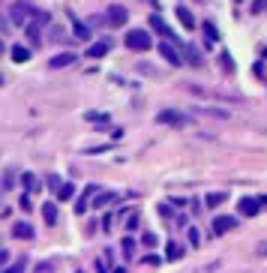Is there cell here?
<instances>
[{
    "label": "cell",
    "mask_w": 267,
    "mask_h": 273,
    "mask_svg": "<svg viewBox=\"0 0 267 273\" xmlns=\"http://www.w3.org/2000/svg\"><path fill=\"white\" fill-rule=\"evenodd\" d=\"M123 42H126V48H132V51H147L150 45H153V39H150V33L147 30H129L126 36H123Z\"/></svg>",
    "instance_id": "cell-1"
},
{
    "label": "cell",
    "mask_w": 267,
    "mask_h": 273,
    "mask_svg": "<svg viewBox=\"0 0 267 273\" xmlns=\"http://www.w3.org/2000/svg\"><path fill=\"white\" fill-rule=\"evenodd\" d=\"M156 120L165 123V126H189V123H192V117H189V114H180V111H174V108H165V111L156 114Z\"/></svg>",
    "instance_id": "cell-2"
},
{
    "label": "cell",
    "mask_w": 267,
    "mask_h": 273,
    "mask_svg": "<svg viewBox=\"0 0 267 273\" xmlns=\"http://www.w3.org/2000/svg\"><path fill=\"white\" fill-rule=\"evenodd\" d=\"M33 6L27 3V0H18V3H12V9H9V21L12 24H27L30 18H33Z\"/></svg>",
    "instance_id": "cell-3"
},
{
    "label": "cell",
    "mask_w": 267,
    "mask_h": 273,
    "mask_svg": "<svg viewBox=\"0 0 267 273\" xmlns=\"http://www.w3.org/2000/svg\"><path fill=\"white\" fill-rule=\"evenodd\" d=\"M231 228H237V219H234V216H216V219H213V225H210L213 237H219V234H228Z\"/></svg>",
    "instance_id": "cell-4"
},
{
    "label": "cell",
    "mask_w": 267,
    "mask_h": 273,
    "mask_svg": "<svg viewBox=\"0 0 267 273\" xmlns=\"http://www.w3.org/2000/svg\"><path fill=\"white\" fill-rule=\"evenodd\" d=\"M126 18H129V12H126L123 6H108V15H105V21H108L111 27H123V24H126Z\"/></svg>",
    "instance_id": "cell-5"
},
{
    "label": "cell",
    "mask_w": 267,
    "mask_h": 273,
    "mask_svg": "<svg viewBox=\"0 0 267 273\" xmlns=\"http://www.w3.org/2000/svg\"><path fill=\"white\" fill-rule=\"evenodd\" d=\"M237 207H240V216H258V210H261L264 204H261L258 198H240Z\"/></svg>",
    "instance_id": "cell-6"
},
{
    "label": "cell",
    "mask_w": 267,
    "mask_h": 273,
    "mask_svg": "<svg viewBox=\"0 0 267 273\" xmlns=\"http://www.w3.org/2000/svg\"><path fill=\"white\" fill-rule=\"evenodd\" d=\"M12 237L15 240H33V225L30 222H15L12 225Z\"/></svg>",
    "instance_id": "cell-7"
},
{
    "label": "cell",
    "mask_w": 267,
    "mask_h": 273,
    "mask_svg": "<svg viewBox=\"0 0 267 273\" xmlns=\"http://www.w3.org/2000/svg\"><path fill=\"white\" fill-rule=\"evenodd\" d=\"M159 54H162V60H168L171 66H180V63H183V60H180V54H177V48H174V45H168V39L159 45Z\"/></svg>",
    "instance_id": "cell-8"
},
{
    "label": "cell",
    "mask_w": 267,
    "mask_h": 273,
    "mask_svg": "<svg viewBox=\"0 0 267 273\" xmlns=\"http://www.w3.org/2000/svg\"><path fill=\"white\" fill-rule=\"evenodd\" d=\"M75 60H78V57H75L72 51H63V54H54V57L48 60V66H51V69H63V66H72Z\"/></svg>",
    "instance_id": "cell-9"
},
{
    "label": "cell",
    "mask_w": 267,
    "mask_h": 273,
    "mask_svg": "<svg viewBox=\"0 0 267 273\" xmlns=\"http://www.w3.org/2000/svg\"><path fill=\"white\" fill-rule=\"evenodd\" d=\"M150 27H153V30H156L159 36H165V39H168V42H174V39H177V36H174V33L168 30V24H165V21H162L159 15H150Z\"/></svg>",
    "instance_id": "cell-10"
},
{
    "label": "cell",
    "mask_w": 267,
    "mask_h": 273,
    "mask_svg": "<svg viewBox=\"0 0 267 273\" xmlns=\"http://www.w3.org/2000/svg\"><path fill=\"white\" fill-rule=\"evenodd\" d=\"M93 195H96V186H87V189H84V195L78 198V204H75V213H84V210L90 207V198H93Z\"/></svg>",
    "instance_id": "cell-11"
},
{
    "label": "cell",
    "mask_w": 267,
    "mask_h": 273,
    "mask_svg": "<svg viewBox=\"0 0 267 273\" xmlns=\"http://www.w3.org/2000/svg\"><path fill=\"white\" fill-rule=\"evenodd\" d=\"M174 12H177V18H180V24H183L186 30H192V27H195V15H192V12H189L186 6H177Z\"/></svg>",
    "instance_id": "cell-12"
},
{
    "label": "cell",
    "mask_w": 267,
    "mask_h": 273,
    "mask_svg": "<svg viewBox=\"0 0 267 273\" xmlns=\"http://www.w3.org/2000/svg\"><path fill=\"white\" fill-rule=\"evenodd\" d=\"M9 54H12L15 63H27V60H30V48H24V45H12Z\"/></svg>",
    "instance_id": "cell-13"
},
{
    "label": "cell",
    "mask_w": 267,
    "mask_h": 273,
    "mask_svg": "<svg viewBox=\"0 0 267 273\" xmlns=\"http://www.w3.org/2000/svg\"><path fill=\"white\" fill-rule=\"evenodd\" d=\"M21 186H24L27 192H36V189H39V180H36L33 171H24V174H21Z\"/></svg>",
    "instance_id": "cell-14"
},
{
    "label": "cell",
    "mask_w": 267,
    "mask_h": 273,
    "mask_svg": "<svg viewBox=\"0 0 267 273\" xmlns=\"http://www.w3.org/2000/svg\"><path fill=\"white\" fill-rule=\"evenodd\" d=\"M186 63L201 66V63H204V60H201V51H198V48H192V45H186Z\"/></svg>",
    "instance_id": "cell-15"
},
{
    "label": "cell",
    "mask_w": 267,
    "mask_h": 273,
    "mask_svg": "<svg viewBox=\"0 0 267 273\" xmlns=\"http://www.w3.org/2000/svg\"><path fill=\"white\" fill-rule=\"evenodd\" d=\"M42 219H45L48 225H54V222H57V204H51V201H48V204L42 207Z\"/></svg>",
    "instance_id": "cell-16"
},
{
    "label": "cell",
    "mask_w": 267,
    "mask_h": 273,
    "mask_svg": "<svg viewBox=\"0 0 267 273\" xmlns=\"http://www.w3.org/2000/svg\"><path fill=\"white\" fill-rule=\"evenodd\" d=\"M165 258H168V261L183 258V246H180V243H168V246H165Z\"/></svg>",
    "instance_id": "cell-17"
},
{
    "label": "cell",
    "mask_w": 267,
    "mask_h": 273,
    "mask_svg": "<svg viewBox=\"0 0 267 273\" xmlns=\"http://www.w3.org/2000/svg\"><path fill=\"white\" fill-rule=\"evenodd\" d=\"M105 54H108V45H105V42H96V45L87 48V57H93V60H96V57H105Z\"/></svg>",
    "instance_id": "cell-18"
},
{
    "label": "cell",
    "mask_w": 267,
    "mask_h": 273,
    "mask_svg": "<svg viewBox=\"0 0 267 273\" xmlns=\"http://www.w3.org/2000/svg\"><path fill=\"white\" fill-rule=\"evenodd\" d=\"M72 195H75V183H63V186L57 189V198H60V201H69Z\"/></svg>",
    "instance_id": "cell-19"
},
{
    "label": "cell",
    "mask_w": 267,
    "mask_h": 273,
    "mask_svg": "<svg viewBox=\"0 0 267 273\" xmlns=\"http://www.w3.org/2000/svg\"><path fill=\"white\" fill-rule=\"evenodd\" d=\"M225 198H228V195H225V192H210V195H207V198H204V204H207V207H216V204H222Z\"/></svg>",
    "instance_id": "cell-20"
},
{
    "label": "cell",
    "mask_w": 267,
    "mask_h": 273,
    "mask_svg": "<svg viewBox=\"0 0 267 273\" xmlns=\"http://www.w3.org/2000/svg\"><path fill=\"white\" fill-rule=\"evenodd\" d=\"M120 249H123V255H126L129 261L135 258V240H132V237H123V243H120Z\"/></svg>",
    "instance_id": "cell-21"
},
{
    "label": "cell",
    "mask_w": 267,
    "mask_h": 273,
    "mask_svg": "<svg viewBox=\"0 0 267 273\" xmlns=\"http://www.w3.org/2000/svg\"><path fill=\"white\" fill-rule=\"evenodd\" d=\"M72 30H75V36H78V39H90V30H87V24L75 21V18H72Z\"/></svg>",
    "instance_id": "cell-22"
},
{
    "label": "cell",
    "mask_w": 267,
    "mask_h": 273,
    "mask_svg": "<svg viewBox=\"0 0 267 273\" xmlns=\"http://www.w3.org/2000/svg\"><path fill=\"white\" fill-rule=\"evenodd\" d=\"M216 36H219V33H216V27L207 21V24H204V42H207V45H213V42H216Z\"/></svg>",
    "instance_id": "cell-23"
},
{
    "label": "cell",
    "mask_w": 267,
    "mask_h": 273,
    "mask_svg": "<svg viewBox=\"0 0 267 273\" xmlns=\"http://www.w3.org/2000/svg\"><path fill=\"white\" fill-rule=\"evenodd\" d=\"M114 198H117V195H114V192H96V207H102V204H108V201H114Z\"/></svg>",
    "instance_id": "cell-24"
},
{
    "label": "cell",
    "mask_w": 267,
    "mask_h": 273,
    "mask_svg": "<svg viewBox=\"0 0 267 273\" xmlns=\"http://www.w3.org/2000/svg\"><path fill=\"white\" fill-rule=\"evenodd\" d=\"M27 267V258H21V261H15V264H9V267H0V273H21Z\"/></svg>",
    "instance_id": "cell-25"
},
{
    "label": "cell",
    "mask_w": 267,
    "mask_h": 273,
    "mask_svg": "<svg viewBox=\"0 0 267 273\" xmlns=\"http://www.w3.org/2000/svg\"><path fill=\"white\" fill-rule=\"evenodd\" d=\"M33 21H39V24L45 27V24H51V15H48V12H42V9H36V12H33Z\"/></svg>",
    "instance_id": "cell-26"
},
{
    "label": "cell",
    "mask_w": 267,
    "mask_h": 273,
    "mask_svg": "<svg viewBox=\"0 0 267 273\" xmlns=\"http://www.w3.org/2000/svg\"><path fill=\"white\" fill-rule=\"evenodd\" d=\"M60 186H63V180H60V174H48V189H54V192H57Z\"/></svg>",
    "instance_id": "cell-27"
},
{
    "label": "cell",
    "mask_w": 267,
    "mask_h": 273,
    "mask_svg": "<svg viewBox=\"0 0 267 273\" xmlns=\"http://www.w3.org/2000/svg\"><path fill=\"white\" fill-rule=\"evenodd\" d=\"M141 243H144L147 249H153V246H156V234H150V231H147L144 237H141Z\"/></svg>",
    "instance_id": "cell-28"
},
{
    "label": "cell",
    "mask_w": 267,
    "mask_h": 273,
    "mask_svg": "<svg viewBox=\"0 0 267 273\" xmlns=\"http://www.w3.org/2000/svg\"><path fill=\"white\" fill-rule=\"evenodd\" d=\"M222 69L225 72H234V63H231V54H228V51L222 54Z\"/></svg>",
    "instance_id": "cell-29"
},
{
    "label": "cell",
    "mask_w": 267,
    "mask_h": 273,
    "mask_svg": "<svg viewBox=\"0 0 267 273\" xmlns=\"http://www.w3.org/2000/svg\"><path fill=\"white\" fill-rule=\"evenodd\" d=\"M252 12H255V15L267 12V0H255V3H252Z\"/></svg>",
    "instance_id": "cell-30"
},
{
    "label": "cell",
    "mask_w": 267,
    "mask_h": 273,
    "mask_svg": "<svg viewBox=\"0 0 267 273\" xmlns=\"http://www.w3.org/2000/svg\"><path fill=\"white\" fill-rule=\"evenodd\" d=\"M84 117H87V120H90V123H96V120H99V123H105V114H96V111H87Z\"/></svg>",
    "instance_id": "cell-31"
},
{
    "label": "cell",
    "mask_w": 267,
    "mask_h": 273,
    "mask_svg": "<svg viewBox=\"0 0 267 273\" xmlns=\"http://www.w3.org/2000/svg\"><path fill=\"white\" fill-rule=\"evenodd\" d=\"M126 228H129V231L138 228V213H129V216H126Z\"/></svg>",
    "instance_id": "cell-32"
},
{
    "label": "cell",
    "mask_w": 267,
    "mask_h": 273,
    "mask_svg": "<svg viewBox=\"0 0 267 273\" xmlns=\"http://www.w3.org/2000/svg\"><path fill=\"white\" fill-rule=\"evenodd\" d=\"M144 264H147V267H159V264H162V258H159V255H147V258H144Z\"/></svg>",
    "instance_id": "cell-33"
},
{
    "label": "cell",
    "mask_w": 267,
    "mask_h": 273,
    "mask_svg": "<svg viewBox=\"0 0 267 273\" xmlns=\"http://www.w3.org/2000/svg\"><path fill=\"white\" fill-rule=\"evenodd\" d=\"M12 186H15V174L6 171V177H3V189H12Z\"/></svg>",
    "instance_id": "cell-34"
},
{
    "label": "cell",
    "mask_w": 267,
    "mask_h": 273,
    "mask_svg": "<svg viewBox=\"0 0 267 273\" xmlns=\"http://www.w3.org/2000/svg\"><path fill=\"white\" fill-rule=\"evenodd\" d=\"M45 270H54V264L51 261H39V264H36V273H45Z\"/></svg>",
    "instance_id": "cell-35"
},
{
    "label": "cell",
    "mask_w": 267,
    "mask_h": 273,
    "mask_svg": "<svg viewBox=\"0 0 267 273\" xmlns=\"http://www.w3.org/2000/svg\"><path fill=\"white\" fill-rule=\"evenodd\" d=\"M189 243H192V246H198V243H201V237H198V231H195V228H189Z\"/></svg>",
    "instance_id": "cell-36"
},
{
    "label": "cell",
    "mask_w": 267,
    "mask_h": 273,
    "mask_svg": "<svg viewBox=\"0 0 267 273\" xmlns=\"http://www.w3.org/2000/svg\"><path fill=\"white\" fill-rule=\"evenodd\" d=\"M18 207H21V210H24V213H27V210H30V207H33V204H30V198H27V195H21V201H18Z\"/></svg>",
    "instance_id": "cell-37"
},
{
    "label": "cell",
    "mask_w": 267,
    "mask_h": 273,
    "mask_svg": "<svg viewBox=\"0 0 267 273\" xmlns=\"http://www.w3.org/2000/svg\"><path fill=\"white\" fill-rule=\"evenodd\" d=\"M6 261H9V249H0V267H6Z\"/></svg>",
    "instance_id": "cell-38"
},
{
    "label": "cell",
    "mask_w": 267,
    "mask_h": 273,
    "mask_svg": "<svg viewBox=\"0 0 267 273\" xmlns=\"http://www.w3.org/2000/svg\"><path fill=\"white\" fill-rule=\"evenodd\" d=\"M51 39H54V42H60V39H66V36H63V30L54 27V30H51Z\"/></svg>",
    "instance_id": "cell-39"
},
{
    "label": "cell",
    "mask_w": 267,
    "mask_h": 273,
    "mask_svg": "<svg viewBox=\"0 0 267 273\" xmlns=\"http://www.w3.org/2000/svg\"><path fill=\"white\" fill-rule=\"evenodd\" d=\"M159 213H162V216H171V204H168V201H165V204H159Z\"/></svg>",
    "instance_id": "cell-40"
}]
</instances>
